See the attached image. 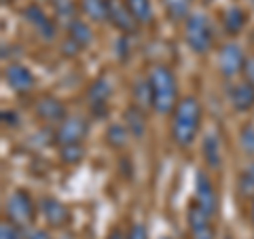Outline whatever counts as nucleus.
Listing matches in <instances>:
<instances>
[{
	"label": "nucleus",
	"mask_w": 254,
	"mask_h": 239,
	"mask_svg": "<svg viewBox=\"0 0 254 239\" xmlns=\"http://www.w3.org/2000/svg\"><path fill=\"white\" fill-rule=\"evenodd\" d=\"M131 95H133V104L140 108H153V89H150V81L148 78H136L131 87Z\"/></svg>",
	"instance_id": "obj_23"
},
{
	"label": "nucleus",
	"mask_w": 254,
	"mask_h": 239,
	"mask_svg": "<svg viewBox=\"0 0 254 239\" xmlns=\"http://www.w3.org/2000/svg\"><path fill=\"white\" fill-rule=\"evenodd\" d=\"M34 115L36 119L51 125H60L68 117L66 104L60 98H53V95H43V98H38L34 102Z\"/></svg>",
	"instance_id": "obj_11"
},
{
	"label": "nucleus",
	"mask_w": 254,
	"mask_h": 239,
	"mask_svg": "<svg viewBox=\"0 0 254 239\" xmlns=\"http://www.w3.org/2000/svg\"><path fill=\"white\" fill-rule=\"evenodd\" d=\"M201 117L203 113L199 100L193 98V95H185L174 108L170 121V135L174 144L182 148L193 144L201 127Z\"/></svg>",
	"instance_id": "obj_1"
},
{
	"label": "nucleus",
	"mask_w": 254,
	"mask_h": 239,
	"mask_svg": "<svg viewBox=\"0 0 254 239\" xmlns=\"http://www.w3.org/2000/svg\"><path fill=\"white\" fill-rule=\"evenodd\" d=\"M36 212H38V208H36L34 199H32L28 190H23V188L11 190L9 197L4 199V214H6V218H9L11 222H15V225L23 227V229L34 225Z\"/></svg>",
	"instance_id": "obj_4"
},
{
	"label": "nucleus",
	"mask_w": 254,
	"mask_h": 239,
	"mask_svg": "<svg viewBox=\"0 0 254 239\" xmlns=\"http://www.w3.org/2000/svg\"><path fill=\"white\" fill-rule=\"evenodd\" d=\"M127 38H129V36H127V34H123L121 38H119V43H117V55H119V58H121V60H125V58H129V41H127Z\"/></svg>",
	"instance_id": "obj_32"
},
{
	"label": "nucleus",
	"mask_w": 254,
	"mask_h": 239,
	"mask_svg": "<svg viewBox=\"0 0 254 239\" xmlns=\"http://www.w3.org/2000/svg\"><path fill=\"white\" fill-rule=\"evenodd\" d=\"M0 117H2V123L9 125V127H17L19 125V117L15 115L13 110H2V115H0Z\"/></svg>",
	"instance_id": "obj_35"
},
{
	"label": "nucleus",
	"mask_w": 254,
	"mask_h": 239,
	"mask_svg": "<svg viewBox=\"0 0 254 239\" xmlns=\"http://www.w3.org/2000/svg\"><path fill=\"white\" fill-rule=\"evenodd\" d=\"M240 148L248 157H254V125L246 123L240 129Z\"/></svg>",
	"instance_id": "obj_28"
},
{
	"label": "nucleus",
	"mask_w": 254,
	"mask_h": 239,
	"mask_svg": "<svg viewBox=\"0 0 254 239\" xmlns=\"http://www.w3.org/2000/svg\"><path fill=\"white\" fill-rule=\"evenodd\" d=\"M125 2H127V9L131 11L133 19H136L140 26L153 23L155 9H153V2H150V0H125Z\"/></svg>",
	"instance_id": "obj_22"
},
{
	"label": "nucleus",
	"mask_w": 254,
	"mask_h": 239,
	"mask_svg": "<svg viewBox=\"0 0 254 239\" xmlns=\"http://www.w3.org/2000/svg\"><path fill=\"white\" fill-rule=\"evenodd\" d=\"M108 21L127 36L138 34V30H140V23L133 19L125 0H108Z\"/></svg>",
	"instance_id": "obj_9"
},
{
	"label": "nucleus",
	"mask_w": 254,
	"mask_h": 239,
	"mask_svg": "<svg viewBox=\"0 0 254 239\" xmlns=\"http://www.w3.org/2000/svg\"><path fill=\"white\" fill-rule=\"evenodd\" d=\"M185 41L189 45V49L197 55H203L212 49L214 28L208 19V15L201 11H195L189 15L185 19Z\"/></svg>",
	"instance_id": "obj_3"
},
{
	"label": "nucleus",
	"mask_w": 254,
	"mask_h": 239,
	"mask_svg": "<svg viewBox=\"0 0 254 239\" xmlns=\"http://www.w3.org/2000/svg\"><path fill=\"white\" fill-rule=\"evenodd\" d=\"M222 28H225L227 34H240V32L246 28V23H248V13H246L242 6H237V4H231V6H227L225 11H222Z\"/></svg>",
	"instance_id": "obj_17"
},
{
	"label": "nucleus",
	"mask_w": 254,
	"mask_h": 239,
	"mask_svg": "<svg viewBox=\"0 0 254 239\" xmlns=\"http://www.w3.org/2000/svg\"><path fill=\"white\" fill-rule=\"evenodd\" d=\"M113 95V85L106 76H100L91 81L87 87V102H89V110L95 119H104L108 115V100Z\"/></svg>",
	"instance_id": "obj_8"
},
{
	"label": "nucleus",
	"mask_w": 254,
	"mask_h": 239,
	"mask_svg": "<svg viewBox=\"0 0 254 239\" xmlns=\"http://www.w3.org/2000/svg\"><path fill=\"white\" fill-rule=\"evenodd\" d=\"M21 15L43 41H47V43L55 41V36H58V21H55L53 17H49L38 2H30L28 6H23Z\"/></svg>",
	"instance_id": "obj_6"
},
{
	"label": "nucleus",
	"mask_w": 254,
	"mask_h": 239,
	"mask_svg": "<svg viewBox=\"0 0 254 239\" xmlns=\"http://www.w3.org/2000/svg\"><path fill=\"white\" fill-rule=\"evenodd\" d=\"M62 51H64V55H68V58H70V55H76L78 51H81V47L66 36V38H64V43H62Z\"/></svg>",
	"instance_id": "obj_33"
},
{
	"label": "nucleus",
	"mask_w": 254,
	"mask_h": 239,
	"mask_svg": "<svg viewBox=\"0 0 254 239\" xmlns=\"http://www.w3.org/2000/svg\"><path fill=\"white\" fill-rule=\"evenodd\" d=\"M201 155L203 161L210 170H220L222 165V148H220V138L216 131H208L201 140Z\"/></svg>",
	"instance_id": "obj_15"
},
{
	"label": "nucleus",
	"mask_w": 254,
	"mask_h": 239,
	"mask_svg": "<svg viewBox=\"0 0 254 239\" xmlns=\"http://www.w3.org/2000/svg\"><path fill=\"white\" fill-rule=\"evenodd\" d=\"M195 201L199 203L201 208L208 210L212 216L218 212L216 188H214V182L210 180V176L205 172H197L195 174Z\"/></svg>",
	"instance_id": "obj_13"
},
{
	"label": "nucleus",
	"mask_w": 254,
	"mask_h": 239,
	"mask_svg": "<svg viewBox=\"0 0 254 239\" xmlns=\"http://www.w3.org/2000/svg\"><path fill=\"white\" fill-rule=\"evenodd\" d=\"M244 81L250 83L254 87V53H250L248 58H246V63H244Z\"/></svg>",
	"instance_id": "obj_30"
},
{
	"label": "nucleus",
	"mask_w": 254,
	"mask_h": 239,
	"mask_svg": "<svg viewBox=\"0 0 254 239\" xmlns=\"http://www.w3.org/2000/svg\"><path fill=\"white\" fill-rule=\"evenodd\" d=\"M129 135L131 133L125 127V123H113L106 129V144L110 148H123L127 144V140H129Z\"/></svg>",
	"instance_id": "obj_26"
},
{
	"label": "nucleus",
	"mask_w": 254,
	"mask_h": 239,
	"mask_svg": "<svg viewBox=\"0 0 254 239\" xmlns=\"http://www.w3.org/2000/svg\"><path fill=\"white\" fill-rule=\"evenodd\" d=\"M13 2V0H2V4H11Z\"/></svg>",
	"instance_id": "obj_38"
},
{
	"label": "nucleus",
	"mask_w": 254,
	"mask_h": 239,
	"mask_svg": "<svg viewBox=\"0 0 254 239\" xmlns=\"http://www.w3.org/2000/svg\"><path fill=\"white\" fill-rule=\"evenodd\" d=\"M150 89H153V110L159 115H172L178 104V81L168 66H153L148 72Z\"/></svg>",
	"instance_id": "obj_2"
},
{
	"label": "nucleus",
	"mask_w": 254,
	"mask_h": 239,
	"mask_svg": "<svg viewBox=\"0 0 254 239\" xmlns=\"http://www.w3.org/2000/svg\"><path fill=\"white\" fill-rule=\"evenodd\" d=\"M225 239H233V237H231V235H227V237H225Z\"/></svg>",
	"instance_id": "obj_39"
},
{
	"label": "nucleus",
	"mask_w": 254,
	"mask_h": 239,
	"mask_svg": "<svg viewBox=\"0 0 254 239\" xmlns=\"http://www.w3.org/2000/svg\"><path fill=\"white\" fill-rule=\"evenodd\" d=\"M89 133V121L85 117H66L55 127L53 142L58 146L62 144H83V140Z\"/></svg>",
	"instance_id": "obj_5"
},
{
	"label": "nucleus",
	"mask_w": 254,
	"mask_h": 239,
	"mask_svg": "<svg viewBox=\"0 0 254 239\" xmlns=\"http://www.w3.org/2000/svg\"><path fill=\"white\" fill-rule=\"evenodd\" d=\"M187 225L190 229V235H197V233H201V231H208V229H212V214L205 208H201V205L193 199V201L189 203V208H187Z\"/></svg>",
	"instance_id": "obj_16"
},
{
	"label": "nucleus",
	"mask_w": 254,
	"mask_h": 239,
	"mask_svg": "<svg viewBox=\"0 0 254 239\" xmlns=\"http://www.w3.org/2000/svg\"><path fill=\"white\" fill-rule=\"evenodd\" d=\"M66 32H68V38L70 41H74L81 49H85V47H89L91 43H93V32H91V26L87 21H83L81 17H76L70 26L66 28Z\"/></svg>",
	"instance_id": "obj_21"
},
{
	"label": "nucleus",
	"mask_w": 254,
	"mask_h": 239,
	"mask_svg": "<svg viewBox=\"0 0 254 239\" xmlns=\"http://www.w3.org/2000/svg\"><path fill=\"white\" fill-rule=\"evenodd\" d=\"M123 123H125V127L129 129V133L133 135V138H142L144 131H146V113H144V108H140L136 104L125 108Z\"/></svg>",
	"instance_id": "obj_18"
},
{
	"label": "nucleus",
	"mask_w": 254,
	"mask_h": 239,
	"mask_svg": "<svg viewBox=\"0 0 254 239\" xmlns=\"http://www.w3.org/2000/svg\"><path fill=\"white\" fill-rule=\"evenodd\" d=\"M49 2H51V9H53V19L66 28L78 17L76 13L81 11L74 0H49Z\"/></svg>",
	"instance_id": "obj_19"
},
{
	"label": "nucleus",
	"mask_w": 254,
	"mask_h": 239,
	"mask_svg": "<svg viewBox=\"0 0 254 239\" xmlns=\"http://www.w3.org/2000/svg\"><path fill=\"white\" fill-rule=\"evenodd\" d=\"M250 218H252V222H254V197L250 199Z\"/></svg>",
	"instance_id": "obj_37"
},
{
	"label": "nucleus",
	"mask_w": 254,
	"mask_h": 239,
	"mask_svg": "<svg viewBox=\"0 0 254 239\" xmlns=\"http://www.w3.org/2000/svg\"><path fill=\"white\" fill-rule=\"evenodd\" d=\"M38 210H41L43 218L47 220V225L53 227V229H62L70 222L68 205L55 197H43L41 201H38Z\"/></svg>",
	"instance_id": "obj_12"
},
{
	"label": "nucleus",
	"mask_w": 254,
	"mask_h": 239,
	"mask_svg": "<svg viewBox=\"0 0 254 239\" xmlns=\"http://www.w3.org/2000/svg\"><path fill=\"white\" fill-rule=\"evenodd\" d=\"M106 239H127V235L123 233L121 229H113V231L108 233V237H106Z\"/></svg>",
	"instance_id": "obj_36"
},
{
	"label": "nucleus",
	"mask_w": 254,
	"mask_h": 239,
	"mask_svg": "<svg viewBox=\"0 0 254 239\" xmlns=\"http://www.w3.org/2000/svg\"><path fill=\"white\" fill-rule=\"evenodd\" d=\"M78 9L93 23L108 21V0H78Z\"/></svg>",
	"instance_id": "obj_20"
},
{
	"label": "nucleus",
	"mask_w": 254,
	"mask_h": 239,
	"mask_svg": "<svg viewBox=\"0 0 254 239\" xmlns=\"http://www.w3.org/2000/svg\"><path fill=\"white\" fill-rule=\"evenodd\" d=\"M229 102L237 113H250L254 108V87L250 83H235L229 89Z\"/></svg>",
	"instance_id": "obj_14"
},
{
	"label": "nucleus",
	"mask_w": 254,
	"mask_h": 239,
	"mask_svg": "<svg viewBox=\"0 0 254 239\" xmlns=\"http://www.w3.org/2000/svg\"><path fill=\"white\" fill-rule=\"evenodd\" d=\"M4 83L9 85V89L15 91V93H30L34 89V74H32V70L28 66H23V63H9V66L4 68Z\"/></svg>",
	"instance_id": "obj_10"
},
{
	"label": "nucleus",
	"mask_w": 254,
	"mask_h": 239,
	"mask_svg": "<svg viewBox=\"0 0 254 239\" xmlns=\"http://www.w3.org/2000/svg\"><path fill=\"white\" fill-rule=\"evenodd\" d=\"M237 193L242 199L254 197V161H250L237 176Z\"/></svg>",
	"instance_id": "obj_25"
},
{
	"label": "nucleus",
	"mask_w": 254,
	"mask_h": 239,
	"mask_svg": "<svg viewBox=\"0 0 254 239\" xmlns=\"http://www.w3.org/2000/svg\"><path fill=\"white\" fill-rule=\"evenodd\" d=\"M252 2H254V0H252Z\"/></svg>",
	"instance_id": "obj_42"
},
{
	"label": "nucleus",
	"mask_w": 254,
	"mask_h": 239,
	"mask_svg": "<svg viewBox=\"0 0 254 239\" xmlns=\"http://www.w3.org/2000/svg\"><path fill=\"white\" fill-rule=\"evenodd\" d=\"M26 239H51V235L43 229H34V227H26Z\"/></svg>",
	"instance_id": "obj_34"
},
{
	"label": "nucleus",
	"mask_w": 254,
	"mask_h": 239,
	"mask_svg": "<svg viewBox=\"0 0 254 239\" xmlns=\"http://www.w3.org/2000/svg\"><path fill=\"white\" fill-rule=\"evenodd\" d=\"M0 239H26V229L6 218L0 222Z\"/></svg>",
	"instance_id": "obj_29"
},
{
	"label": "nucleus",
	"mask_w": 254,
	"mask_h": 239,
	"mask_svg": "<svg viewBox=\"0 0 254 239\" xmlns=\"http://www.w3.org/2000/svg\"><path fill=\"white\" fill-rule=\"evenodd\" d=\"M248 55L237 43H225L218 49V72L225 78H235L244 72V63Z\"/></svg>",
	"instance_id": "obj_7"
},
{
	"label": "nucleus",
	"mask_w": 254,
	"mask_h": 239,
	"mask_svg": "<svg viewBox=\"0 0 254 239\" xmlns=\"http://www.w3.org/2000/svg\"><path fill=\"white\" fill-rule=\"evenodd\" d=\"M161 239H170V237H161Z\"/></svg>",
	"instance_id": "obj_40"
},
{
	"label": "nucleus",
	"mask_w": 254,
	"mask_h": 239,
	"mask_svg": "<svg viewBox=\"0 0 254 239\" xmlns=\"http://www.w3.org/2000/svg\"><path fill=\"white\" fill-rule=\"evenodd\" d=\"M58 155L66 165H78L85 159V146L83 144H62Z\"/></svg>",
	"instance_id": "obj_27"
},
{
	"label": "nucleus",
	"mask_w": 254,
	"mask_h": 239,
	"mask_svg": "<svg viewBox=\"0 0 254 239\" xmlns=\"http://www.w3.org/2000/svg\"><path fill=\"white\" fill-rule=\"evenodd\" d=\"M127 239H148V231L144 225H140V222H136V225H131L129 233H127Z\"/></svg>",
	"instance_id": "obj_31"
},
{
	"label": "nucleus",
	"mask_w": 254,
	"mask_h": 239,
	"mask_svg": "<svg viewBox=\"0 0 254 239\" xmlns=\"http://www.w3.org/2000/svg\"><path fill=\"white\" fill-rule=\"evenodd\" d=\"M205 2H210V0H205Z\"/></svg>",
	"instance_id": "obj_41"
},
{
	"label": "nucleus",
	"mask_w": 254,
	"mask_h": 239,
	"mask_svg": "<svg viewBox=\"0 0 254 239\" xmlns=\"http://www.w3.org/2000/svg\"><path fill=\"white\" fill-rule=\"evenodd\" d=\"M165 15L172 21H182L190 15V6H193V0H161Z\"/></svg>",
	"instance_id": "obj_24"
}]
</instances>
